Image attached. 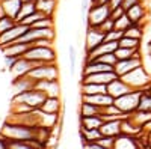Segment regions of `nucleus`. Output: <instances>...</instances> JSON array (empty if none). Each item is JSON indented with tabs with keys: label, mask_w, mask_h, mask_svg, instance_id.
I'll return each mask as SVG.
<instances>
[{
	"label": "nucleus",
	"mask_w": 151,
	"mask_h": 149,
	"mask_svg": "<svg viewBox=\"0 0 151 149\" xmlns=\"http://www.w3.org/2000/svg\"><path fill=\"white\" fill-rule=\"evenodd\" d=\"M121 3H122V0H110V2H109V8H110V11H112V9L119 8V6H121Z\"/></svg>",
	"instance_id": "obj_47"
},
{
	"label": "nucleus",
	"mask_w": 151,
	"mask_h": 149,
	"mask_svg": "<svg viewBox=\"0 0 151 149\" xmlns=\"http://www.w3.org/2000/svg\"><path fill=\"white\" fill-rule=\"evenodd\" d=\"M121 120L122 119H112V120H104L103 125L100 127V133L104 137H118L121 135Z\"/></svg>",
	"instance_id": "obj_17"
},
{
	"label": "nucleus",
	"mask_w": 151,
	"mask_h": 149,
	"mask_svg": "<svg viewBox=\"0 0 151 149\" xmlns=\"http://www.w3.org/2000/svg\"><path fill=\"white\" fill-rule=\"evenodd\" d=\"M148 56H150V57H151V42H150V44H148Z\"/></svg>",
	"instance_id": "obj_51"
},
{
	"label": "nucleus",
	"mask_w": 151,
	"mask_h": 149,
	"mask_svg": "<svg viewBox=\"0 0 151 149\" xmlns=\"http://www.w3.org/2000/svg\"><path fill=\"white\" fill-rule=\"evenodd\" d=\"M35 89L42 91L47 96H60V84H59V80H44V81H36Z\"/></svg>",
	"instance_id": "obj_16"
},
{
	"label": "nucleus",
	"mask_w": 151,
	"mask_h": 149,
	"mask_svg": "<svg viewBox=\"0 0 151 149\" xmlns=\"http://www.w3.org/2000/svg\"><path fill=\"white\" fill-rule=\"evenodd\" d=\"M83 148H85V149H106L104 146L98 145L97 142H92V143H86V145H83Z\"/></svg>",
	"instance_id": "obj_45"
},
{
	"label": "nucleus",
	"mask_w": 151,
	"mask_h": 149,
	"mask_svg": "<svg viewBox=\"0 0 151 149\" xmlns=\"http://www.w3.org/2000/svg\"><path fill=\"white\" fill-rule=\"evenodd\" d=\"M17 24V21L14 18H11L8 15H3V17H0V35L5 33L6 30H9L11 27H14Z\"/></svg>",
	"instance_id": "obj_35"
},
{
	"label": "nucleus",
	"mask_w": 151,
	"mask_h": 149,
	"mask_svg": "<svg viewBox=\"0 0 151 149\" xmlns=\"http://www.w3.org/2000/svg\"><path fill=\"white\" fill-rule=\"evenodd\" d=\"M141 48H124V47H118L115 50V56L118 60H124V59H130L136 54H141L139 51Z\"/></svg>",
	"instance_id": "obj_30"
},
{
	"label": "nucleus",
	"mask_w": 151,
	"mask_h": 149,
	"mask_svg": "<svg viewBox=\"0 0 151 149\" xmlns=\"http://www.w3.org/2000/svg\"><path fill=\"white\" fill-rule=\"evenodd\" d=\"M40 110H42L44 113L60 115V111H62V101H60V96H47V98L44 99V103L41 104Z\"/></svg>",
	"instance_id": "obj_18"
},
{
	"label": "nucleus",
	"mask_w": 151,
	"mask_h": 149,
	"mask_svg": "<svg viewBox=\"0 0 151 149\" xmlns=\"http://www.w3.org/2000/svg\"><path fill=\"white\" fill-rule=\"evenodd\" d=\"M35 11H36L35 2H23V5H21V8H20V12H18V15H17L15 21L20 23L21 20H24L26 17H29L30 14H33Z\"/></svg>",
	"instance_id": "obj_29"
},
{
	"label": "nucleus",
	"mask_w": 151,
	"mask_h": 149,
	"mask_svg": "<svg viewBox=\"0 0 151 149\" xmlns=\"http://www.w3.org/2000/svg\"><path fill=\"white\" fill-rule=\"evenodd\" d=\"M139 149H142V148H139Z\"/></svg>",
	"instance_id": "obj_55"
},
{
	"label": "nucleus",
	"mask_w": 151,
	"mask_h": 149,
	"mask_svg": "<svg viewBox=\"0 0 151 149\" xmlns=\"http://www.w3.org/2000/svg\"><path fill=\"white\" fill-rule=\"evenodd\" d=\"M23 57L38 62V63H55L56 62V50H55V47L30 45Z\"/></svg>",
	"instance_id": "obj_3"
},
{
	"label": "nucleus",
	"mask_w": 151,
	"mask_h": 149,
	"mask_svg": "<svg viewBox=\"0 0 151 149\" xmlns=\"http://www.w3.org/2000/svg\"><path fill=\"white\" fill-rule=\"evenodd\" d=\"M47 98V95L42 91H38V89H30V91H24V92H18L14 93L12 96V101L11 103H21V104H26L30 108L36 110L40 108L41 104L44 103V99Z\"/></svg>",
	"instance_id": "obj_4"
},
{
	"label": "nucleus",
	"mask_w": 151,
	"mask_h": 149,
	"mask_svg": "<svg viewBox=\"0 0 151 149\" xmlns=\"http://www.w3.org/2000/svg\"><path fill=\"white\" fill-rule=\"evenodd\" d=\"M137 66H142V57L141 54H136L130 59H124V60H118L115 63V72L118 77H122L125 74H129L130 71L136 69Z\"/></svg>",
	"instance_id": "obj_8"
},
{
	"label": "nucleus",
	"mask_w": 151,
	"mask_h": 149,
	"mask_svg": "<svg viewBox=\"0 0 151 149\" xmlns=\"http://www.w3.org/2000/svg\"><path fill=\"white\" fill-rule=\"evenodd\" d=\"M109 71H115V66L103 63V62H98V60H88L83 65L82 76H89V74H97V72H109Z\"/></svg>",
	"instance_id": "obj_15"
},
{
	"label": "nucleus",
	"mask_w": 151,
	"mask_h": 149,
	"mask_svg": "<svg viewBox=\"0 0 151 149\" xmlns=\"http://www.w3.org/2000/svg\"><path fill=\"white\" fill-rule=\"evenodd\" d=\"M110 0H91V5H109Z\"/></svg>",
	"instance_id": "obj_48"
},
{
	"label": "nucleus",
	"mask_w": 151,
	"mask_h": 149,
	"mask_svg": "<svg viewBox=\"0 0 151 149\" xmlns=\"http://www.w3.org/2000/svg\"><path fill=\"white\" fill-rule=\"evenodd\" d=\"M142 0H122V3H121V8L124 9V11H129L132 6H134V5H137V3H141Z\"/></svg>",
	"instance_id": "obj_44"
},
{
	"label": "nucleus",
	"mask_w": 151,
	"mask_h": 149,
	"mask_svg": "<svg viewBox=\"0 0 151 149\" xmlns=\"http://www.w3.org/2000/svg\"><path fill=\"white\" fill-rule=\"evenodd\" d=\"M101 115L98 116H80V130H100L103 125Z\"/></svg>",
	"instance_id": "obj_24"
},
{
	"label": "nucleus",
	"mask_w": 151,
	"mask_h": 149,
	"mask_svg": "<svg viewBox=\"0 0 151 149\" xmlns=\"http://www.w3.org/2000/svg\"><path fill=\"white\" fill-rule=\"evenodd\" d=\"M97 143L101 145V146H104L106 149H115L116 137H104V135H101V139H98Z\"/></svg>",
	"instance_id": "obj_40"
},
{
	"label": "nucleus",
	"mask_w": 151,
	"mask_h": 149,
	"mask_svg": "<svg viewBox=\"0 0 151 149\" xmlns=\"http://www.w3.org/2000/svg\"><path fill=\"white\" fill-rule=\"evenodd\" d=\"M94 60H98V62H103V63H107V65H112V66H115V63L118 62L115 53H107V54H103V56H100Z\"/></svg>",
	"instance_id": "obj_39"
},
{
	"label": "nucleus",
	"mask_w": 151,
	"mask_h": 149,
	"mask_svg": "<svg viewBox=\"0 0 151 149\" xmlns=\"http://www.w3.org/2000/svg\"><path fill=\"white\" fill-rule=\"evenodd\" d=\"M21 2H36V0H21Z\"/></svg>",
	"instance_id": "obj_53"
},
{
	"label": "nucleus",
	"mask_w": 151,
	"mask_h": 149,
	"mask_svg": "<svg viewBox=\"0 0 151 149\" xmlns=\"http://www.w3.org/2000/svg\"><path fill=\"white\" fill-rule=\"evenodd\" d=\"M15 57H11V56H5V65H6V68L8 69H11L12 68V65L15 63Z\"/></svg>",
	"instance_id": "obj_46"
},
{
	"label": "nucleus",
	"mask_w": 151,
	"mask_h": 149,
	"mask_svg": "<svg viewBox=\"0 0 151 149\" xmlns=\"http://www.w3.org/2000/svg\"><path fill=\"white\" fill-rule=\"evenodd\" d=\"M36 11L42 12L45 17H53L56 12V5L58 0H36Z\"/></svg>",
	"instance_id": "obj_26"
},
{
	"label": "nucleus",
	"mask_w": 151,
	"mask_h": 149,
	"mask_svg": "<svg viewBox=\"0 0 151 149\" xmlns=\"http://www.w3.org/2000/svg\"><path fill=\"white\" fill-rule=\"evenodd\" d=\"M0 149H8V140L0 135Z\"/></svg>",
	"instance_id": "obj_49"
},
{
	"label": "nucleus",
	"mask_w": 151,
	"mask_h": 149,
	"mask_svg": "<svg viewBox=\"0 0 151 149\" xmlns=\"http://www.w3.org/2000/svg\"><path fill=\"white\" fill-rule=\"evenodd\" d=\"M132 91H133V89H132L130 86L125 83L121 77L115 78L113 81H110V83L107 84V93H109L110 96H113V99L119 98V96L129 93V92H132Z\"/></svg>",
	"instance_id": "obj_14"
},
{
	"label": "nucleus",
	"mask_w": 151,
	"mask_h": 149,
	"mask_svg": "<svg viewBox=\"0 0 151 149\" xmlns=\"http://www.w3.org/2000/svg\"><path fill=\"white\" fill-rule=\"evenodd\" d=\"M139 110H145V111H151V95L144 91L142 92V96H141V101H139Z\"/></svg>",
	"instance_id": "obj_37"
},
{
	"label": "nucleus",
	"mask_w": 151,
	"mask_h": 149,
	"mask_svg": "<svg viewBox=\"0 0 151 149\" xmlns=\"http://www.w3.org/2000/svg\"><path fill=\"white\" fill-rule=\"evenodd\" d=\"M142 92L144 91H132L129 93H125L119 98H115V101H113V104H115L122 113L125 115H130L133 113L134 110H137V107H139V101H141V96H142Z\"/></svg>",
	"instance_id": "obj_5"
},
{
	"label": "nucleus",
	"mask_w": 151,
	"mask_h": 149,
	"mask_svg": "<svg viewBox=\"0 0 151 149\" xmlns=\"http://www.w3.org/2000/svg\"><path fill=\"white\" fill-rule=\"evenodd\" d=\"M147 92H148V93H150V95H151V84H150V88H148V89H147Z\"/></svg>",
	"instance_id": "obj_52"
},
{
	"label": "nucleus",
	"mask_w": 151,
	"mask_h": 149,
	"mask_svg": "<svg viewBox=\"0 0 151 149\" xmlns=\"http://www.w3.org/2000/svg\"><path fill=\"white\" fill-rule=\"evenodd\" d=\"M124 36V32H119V30H110V32H107L106 35H104V41H119L121 38Z\"/></svg>",
	"instance_id": "obj_42"
},
{
	"label": "nucleus",
	"mask_w": 151,
	"mask_h": 149,
	"mask_svg": "<svg viewBox=\"0 0 151 149\" xmlns=\"http://www.w3.org/2000/svg\"><path fill=\"white\" fill-rule=\"evenodd\" d=\"M38 65H42V63H38V62H33V60H29L26 57H20L15 60V63L12 65V68L9 69L11 74H12V77L14 78H20L23 76H27L29 71Z\"/></svg>",
	"instance_id": "obj_9"
},
{
	"label": "nucleus",
	"mask_w": 151,
	"mask_h": 149,
	"mask_svg": "<svg viewBox=\"0 0 151 149\" xmlns=\"http://www.w3.org/2000/svg\"><path fill=\"white\" fill-rule=\"evenodd\" d=\"M27 29H29L27 26H24V24H21V23H17L14 27H11L9 30L2 33L0 35V48H3V47H6V45H9L12 42H15Z\"/></svg>",
	"instance_id": "obj_10"
},
{
	"label": "nucleus",
	"mask_w": 151,
	"mask_h": 149,
	"mask_svg": "<svg viewBox=\"0 0 151 149\" xmlns=\"http://www.w3.org/2000/svg\"><path fill=\"white\" fill-rule=\"evenodd\" d=\"M124 36L142 41V38H144V26L142 24H132V26L124 32Z\"/></svg>",
	"instance_id": "obj_31"
},
{
	"label": "nucleus",
	"mask_w": 151,
	"mask_h": 149,
	"mask_svg": "<svg viewBox=\"0 0 151 149\" xmlns=\"http://www.w3.org/2000/svg\"><path fill=\"white\" fill-rule=\"evenodd\" d=\"M82 101H86V103H91L94 106H98V107H107L110 104H113V96H110L109 93H97V95H82Z\"/></svg>",
	"instance_id": "obj_19"
},
{
	"label": "nucleus",
	"mask_w": 151,
	"mask_h": 149,
	"mask_svg": "<svg viewBox=\"0 0 151 149\" xmlns=\"http://www.w3.org/2000/svg\"><path fill=\"white\" fill-rule=\"evenodd\" d=\"M42 17H45V15L42 14V12H40V11H35L33 14H30L29 17H26L24 20H21L20 23H21V24H24V26H27V27H30L35 21H38V20L42 18Z\"/></svg>",
	"instance_id": "obj_38"
},
{
	"label": "nucleus",
	"mask_w": 151,
	"mask_h": 149,
	"mask_svg": "<svg viewBox=\"0 0 151 149\" xmlns=\"http://www.w3.org/2000/svg\"><path fill=\"white\" fill-rule=\"evenodd\" d=\"M113 27H115V21H113L112 18H107L106 21H103L101 24H100V26L97 27L100 32H103L104 35L107 33V32H110V30H113Z\"/></svg>",
	"instance_id": "obj_41"
},
{
	"label": "nucleus",
	"mask_w": 151,
	"mask_h": 149,
	"mask_svg": "<svg viewBox=\"0 0 151 149\" xmlns=\"http://www.w3.org/2000/svg\"><path fill=\"white\" fill-rule=\"evenodd\" d=\"M150 23H151V20H150Z\"/></svg>",
	"instance_id": "obj_54"
},
{
	"label": "nucleus",
	"mask_w": 151,
	"mask_h": 149,
	"mask_svg": "<svg viewBox=\"0 0 151 149\" xmlns=\"http://www.w3.org/2000/svg\"><path fill=\"white\" fill-rule=\"evenodd\" d=\"M124 14H125V11L119 6V8H116V9H112V11H110V18L115 21V20H118L119 17H122Z\"/></svg>",
	"instance_id": "obj_43"
},
{
	"label": "nucleus",
	"mask_w": 151,
	"mask_h": 149,
	"mask_svg": "<svg viewBox=\"0 0 151 149\" xmlns=\"http://www.w3.org/2000/svg\"><path fill=\"white\" fill-rule=\"evenodd\" d=\"M27 76L35 81H44V80H59V69L56 62L55 63H42L32 68Z\"/></svg>",
	"instance_id": "obj_6"
},
{
	"label": "nucleus",
	"mask_w": 151,
	"mask_h": 149,
	"mask_svg": "<svg viewBox=\"0 0 151 149\" xmlns=\"http://www.w3.org/2000/svg\"><path fill=\"white\" fill-rule=\"evenodd\" d=\"M118 47H124V48H141V41L134 39V38H129V36H122L118 41Z\"/></svg>",
	"instance_id": "obj_33"
},
{
	"label": "nucleus",
	"mask_w": 151,
	"mask_h": 149,
	"mask_svg": "<svg viewBox=\"0 0 151 149\" xmlns=\"http://www.w3.org/2000/svg\"><path fill=\"white\" fill-rule=\"evenodd\" d=\"M79 113H80V116H98V115L103 113V108L98 107V106H94L91 103L82 101Z\"/></svg>",
	"instance_id": "obj_27"
},
{
	"label": "nucleus",
	"mask_w": 151,
	"mask_h": 149,
	"mask_svg": "<svg viewBox=\"0 0 151 149\" xmlns=\"http://www.w3.org/2000/svg\"><path fill=\"white\" fill-rule=\"evenodd\" d=\"M79 135H80V140H82L83 145L92 143V142H97L98 139H101L100 130H80Z\"/></svg>",
	"instance_id": "obj_28"
},
{
	"label": "nucleus",
	"mask_w": 151,
	"mask_h": 149,
	"mask_svg": "<svg viewBox=\"0 0 151 149\" xmlns=\"http://www.w3.org/2000/svg\"><path fill=\"white\" fill-rule=\"evenodd\" d=\"M36 81L33 78H30L29 76H23L20 78H14L12 81V88H14V92L18 93V92H24V91H30L35 88Z\"/></svg>",
	"instance_id": "obj_23"
},
{
	"label": "nucleus",
	"mask_w": 151,
	"mask_h": 149,
	"mask_svg": "<svg viewBox=\"0 0 151 149\" xmlns=\"http://www.w3.org/2000/svg\"><path fill=\"white\" fill-rule=\"evenodd\" d=\"M68 57H70V74L74 76V72H76V62H77V51H76L74 45L68 47Z\"/></svg>",
	"instance_id": "obj_36"
},
{
	"label": "nucleus",
	"mask_w": 151,
	"mask_h": 149,
	"mask_svg": "<svg viewBox=\"0 0 151 149\" xmlns=\"http://www.w3.org/2000/svg\"><path fill=\"white\" fill-rule=\"evenodd\" d=\"M107 18H110L109 5H91L86 12V24L89 27H98Z\"/></svg>",
	"instance_id": "obj_7"
},
{
	"label": "nucleus",
	"mask_w": 151,
	"mask_h": 149,
	"mask_svg": "<svg viewBox=\"0 0 151 149\" xmlns=\"http://www.w3.org/2000/svg\"><path fill=\"white\" fill-rule=\"evenodd\" d=\"M0 2H2V0H0ZM5 15V12H3V9H2V5H0V17H3Z\"/></svg>",
	"instance_id": "obj_50"
},
{
	"label": "nucleus",
	"mask_w": 151,
	"mask_h": 149,
	"mask_svg": "<svg viewBox=\"0 0 151 149\" xmlns=\"http://www.w3.org/2000/svg\"><path fill=\"white\" fill-rule=\"evenodd\" d=\"M116 48H118V42L116 41H104L100 45H97L94 50H91V51L86 53V60L85 62L94 60V59L103 56V54H107V53H115Z\"/></svg>",
	"instance_id": "obj_12"
},
{
	"label": "nucleus",
	"mask_w": 151,
	"mask_h": 149,
	"mask_svg": "<svg viewBox=\"0 0 151 149\" xmlns=\"http://www.w3.org/2000/svg\"><path fill=\"white\" fill-rule=\"evenodd\" d=\"M0 5H2V9L5 12V15L15 20L17 15H18V12H20V8H21L23 2L21 0H2Z\"/></svg>",
	"instance_id": "obj_22"
},
{
	"label": "nucleus",
	"mask_w": 151,
	"mask_h": 149,
	"mask_svg": "<svg viewBox=\"0 0 151 149\" xmlns=\"http://www.w3.org/2000/svg\"><path fill=\"white\" fill-rule=\"evenodd\" d=\"M35 131L36 127H29L23 125V123L6 120L3 127L0 128V135L8 142H29L35 140Z\"/></svg>",
	"instance_id": "obj_1"
},
{
	"label": "nucleus",
	"mask_w": 151,
	"mask_h": 149,
	"mask_svg": "<svg viewBox=\"0 0 151 149\" xmlns=\"http://www.w3.org/2000/svg\"><path fill=\"white\" fill-rule=\"evenodd\" d=\"M125 14H127V17L130 18V21H132L133 24H142V21H144L145 17H147V8H145V5L141 2V3L132 6L129 11H125Z\"/></svg>",
	"instance_id": "obj_21"
},
{
	"label": "nucleus",
	"mask_w": 151,
	"mask_h": 149,
	"mask_svg": "<svg viewBox=\"0 0 151 149\" xmlns=\"http://www.w3.org/2000/svg\"><path fill=\"white\" fill-rule=\"evenodd\" d=\"M104 42V33L100 32L97 27H89L86 26V38H85V50L86 53L94 50L97 45Z\"/></svg>",
	"instance_id": "obj_11"
},
{
	"label": "nucleus",
	"mask_w": 151,
	"mask_h": 149,
	"mask_svg": "<svg viewBox=\"0 0 151 149\" xmlns=\"http://www.w3.org/2000/svg\"><path fill=\"white\" fill-rule=\"evenodd\" d=\"M32 29H55V21L53 17H42L38 21H35L32 26Z\"/></svg>",
	"instance_id": "obj_32"
},
{
	"label": "nucleus",
	"mask_w": 151,
	"mask_h": 149,
	"mask_svg": "<svg viewBox=\"0 0 151 149\" xmlns=\"http://www.w3.org/2000/svg\"><path fill=\"white\" fill-rule=\"evenodd\" d=\"M125 83H127L130 88L134 91H147L151 84V76L145 71L144 66H137L136 69L130 71L129 74H125V76L121 77Z\"/></svg>",
	"instance_id": "obj_2"
},
{
	"label": "nucleus",
	"mask_w": 151,
	"mask_h": 149,
	"mask_svg": "<svg viewBox=\"0 0 151 149\" xmlns=\"http://www.w3.org/2000/svg\"><path fill=\"white\" fill-rule=\"evenodd\" d=\"M118 78L115 71L109 72H97V74H89V76H82V83H98V84H109Z\"/></svg>",
	"instance_id": "obj_13"
},
{
	"label": "nucleus",
	"mask_w": 151,
	"mask_h": 149,
	"mask_svg": "<svg viewBox=\"0 0 151 149\" xmlns=\"http://www.w3.org/2000/svg\"><path fill=\"white\" fill-rule=\"evenodd\" d=\"M132 21H130V18L127 17V14H124L122 17H119L118 20H115V30H119V32H125L130 26H132Z\"/></svg>",
	"instance_id": "obj_34"
},
{
	"label": "nucleus",
	"mask_w": 151,
	"mask_h": 149,
	"mask_svg": "<svg viewBox=\"0 0 151 149\" xmlns=\"http://www.w3.org/2000/svg\"><path fill=\"white\" fill-rule=\"evenodd\" d=\"M82 95H97V93H107V84L98 83H80Z\"/></svg>",
	"instance_id": "obj_25"
},
{
	"label": "nucleus",
	"mask_w": 151,
	"mask_h": 149,
	"mask_svg": "<svg viewBox=\"0 0 151 149\" xmlns=\"http://www.w3.org/2000/svg\"><path fill=\"white\" fill-rule=\"evenodd\" d=\"M30 44H21V42H12L3 48H0L3 51L5 56H11V57H15V59H20L24 56V53L29 50Z\"/></svg>",
	"instance_id": "obj_20"
}]
</instances>
